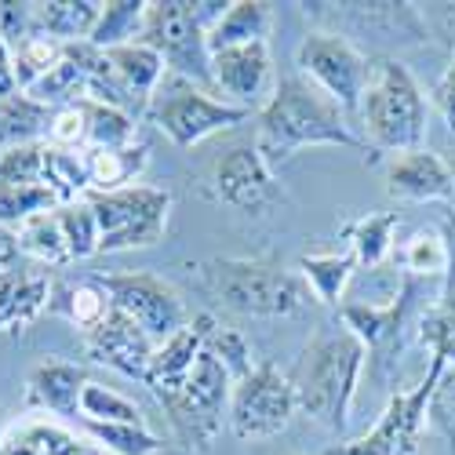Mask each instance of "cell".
Instances as JSON below:
<instances>
[{
	"mask_svg": "<svg viewBox=\"0 0 455 455\" xmlns=\"http://www.w3.org/2000/svg\"><path fill=\"white\" fill-rule=\"evenodd\" d=\"M299 411L291 375L274 361H259L230 397V434L237 441H270L281 437Z\"/></svg>",
	"mask_w": 455,
	"mask_h": 455,
	"instance_id": "8fae6325",
	"label": "cell"
},
{
	"mask_svg": "<svg viewBox=\"0 0 455 455\" xmlns=\"http://www.w3.org/2000/svg\"><path fill=\"white\" fill-rule=\"evenodd\" d=\"M84 157V175H88V194H117V189L135 186V179L149 164L146 142H132L121 149H88Z\"/></svg>",
	"mask_w": 455,
	"mask_h": 455,
	"instance_id": "cb8c5ba5",
	"label": "cell"
},
{
	"mask_svg": "<svg viewBox=\"0 0 455 455\" xmlns=\"http://www.w3.org/2000/svg\"><path fill=\"white\" fill-rule=\"evenodd\" d=\"M0 455H106L95 441H84L52 419H22L8 430Z\"/></svg>",
	"mask_w": 455,
	"mask_h": 455,
	"instance_id": "7402d4cb",
	"label": "cell"
},
{
	"mask_svg": "<svg viewBox=\"0 0 455 455\" xmlns=\"http://www.w3.org/2000/svg\"><path fill=\"white\" fill-rule=\"evenodd\" d=\"M222 368L226 375L234 379V383H241V379L255 368V354H251V343L248 335L241 328H230V324H215V331L208 335V347H204Z\"/></svg>",
	"mask_w": 455,
	"mask_h": 455,
	"instance_id": "ab89813d",
	"label": "cell"
},
{
	"mask_svg": "<svg viewBox=\"0 0 455 455\" xmlns=\"http://www.w3.org/2000/svg\"><path fill=\"white\" fill-rule=\"evenodd\" d=\"M444 364H448V357L430 354L427 375L411 390H397L387 401L379 423L364 437L347 441V444H331L324 455H419L423 434H427V404H430V394L437 387Z\"/></svg>",
	"mask_w": 455,
	"mask_h": 455,
	"instance_id": "9c48e42d",
	"label": "cell"
},
{
	"mask_svg": "<svg viewBox=\"0 0 455 455\" xmlns=\"http://www.w3.org/2000/svg\"><path fill=\"white\" fill-rule=\"evenodd\" d=\"M52 281L41 270H0V331H26L52 310Z\"/></svg>",
	"mask_w": 455,
	"mask_h": 455,
	"instance_id": "ffe728a7",
	"label": "cell"
},
{
	"mask_svg": "<svg viewBox=\"0 0 455 455\" xmlns=\"http://www.w3.org/2000/svg\"><path fill=\"white\" fill-rule=\"evenodd\" d=\"M15 237H19V251L33 262H41V267H69L73 262L55 212H41V215L26 219L15 230Z\"/></svg>",
	"mask_w": 455,
	"mask_h": 455,
	"instance_id": "1f68e13d",
	"label": "cell"
},
{
	"mask_svg": "<svg viewBox=\"0 0 455 455\" xmlns=\"http://www.w3.org/2000/svg\"><path fill=\"white\" fill-rule=\"evenodd\" d=\"M387 194L404 204H427V201H448L455 194L451 168L434 149H408L387 161Z\"/></svg>",
	"mask_w": 455,
	"mask_h": 455,
	"instance_id": "e0dca14e",
	"label": "cell"
},
{
	"mask_svg": "<svg viewBox=\"0 0 455 455\" xmlns=\"http://www.w3.org/2000/svg\"><path fill=\"white\" fill-rule=\"evenodd\" d=\"M401 267L411 281H444L451 274V244L441 230L423 226L401 248Z\"/></svg>",
	"mask_w": 455,
	"mask_h": 455,
	"instance_id": "f546056e",
	"label": "cell"
},
{
	"mask_svg": "<svg viewBox=\"0 0 455 455\" xmlns=\"http://www.w3.org/2000/svg\"><path fill=\"white\" fill-rule=\"evenodd\" d=\"M109 310H113V302H109L106 288L99 284V277H88V281H77V284L69 281V284L52 288V310L48 314L66 317L73 328H81V335L88 328H95Z\"/></svg>",
	"mask_w": 455,
	"mask_h": 455,
	"instance_id": "f1b7e54d",
	"label": "cell"
},
{
	"mask_svg": "<svg viewBox=\"0 0 455 455\" xmlns=\"http://www.w3.org/2000/svg\"><path fill=\"white\" fill-rule=\"evenodd\" d=\"M99 219V255L154 248L168 234L172 194L161 186H128L117 194H88Z\"/></svg>",
	"mask_w": 455,
	"mask_h": 455,
	"instance_id": "ba28073f",
	"label": "cell"
},
{
	"mask_svg": "<svg viewBox=\"0 0 455 455\" xmlns=\"http://www.w3.org/2000/svg\"><path fill=\"white\" fill-rule=\"evenodd\" d=\"M92 383L88 371L73 361H41L26 375V408L48 411L59 419H81V394Z\"/></svg>",
	"mask_w": 455,
	"mask_h": 455,
	"instance_id": "ac0fdd59",
	"label": "cell"
},
{
	"mask_svg": "<svg viewBox=\"0 0 455 455\" xmlns=\"http://www.w3.org/2000/svg\"><path fill=\"white\" fill-rule=\"evenodd\" d=\"M248 117H251V109L222 102L212 92L189 84L182 77H172V73H164V81L146 113V121L179 149H194L197 142H204L226 128L244 124Z\"/></svg>",
	"mask_w": 455,
	"mask_h": 455,
	"instance_id": "52a82bcc",
	"label": "cell"
},
{
	"mask_svg": "<svg viewBox=\"0 0 455 455\" xmlns=\"http://www.w3.org/2000/svg\"><path fill=\"white\" fill-rule=\"evenodd\" d=\"M295 66L307 73L310 84L324 92L347 117H357L364 88H368V73L371 59L347 36H339L331 29H314L302 36V44L295 48Z\"/></svg>",
	"mask_w": 455,
	"mask_h": 455,
	"instance_id": "30bf717a",
	"label": "cell"
},
{
	"mask_svg": "<svg viewBox=\"0 0 455 455\" xmlns=\"http://www.w3.org/2000/svg\"><path fill=\"white\" fill-rule=\"evenodd\" d=\"M255 146L270 168L291 161L299 149H310V146H343V149L361 154L364 161L379 157L361 139V132H354L347 113L324 92H317L310 81H299V77L281 81L274 99L259 109Z\"/></svg>",
	"mask_w": 455,
	"mask_h": 455,
	"instance_id": "6da1fadb",
	"label": "cell"
},
{
	"mask_svg": "<svg viewBox=\"0 0 455 455\" xmlns=\"http://www.w3.org/2000/svg\"><path fill=\"white\" fill-rule=\"evenodd\" d=\"M81 423L146 427V415H142V408L132 397H124V394L109 390V387H102V383H95V379H92V383L84 387V394H81Z\"/></svg>",
	"mask_w": 455,
	"mask_h": 455,
	"instance_id": "836d02e7",
	"label": "cell"
},
{
	"mask_svg": "<svg viewBox=\"0 0 455 455\" xmlns=\"http://www.w3.org/2000/svg\"><path fill=\"white\" fill-rule=\"evenodd\" d=\"M48 142L59 146V149H69V154H84V149H88V117H84V102H73V106L55 109Z\"/></svg>",
	"mask_w": 455,
	"mask_h": 455,
	"instance_id": "7bdbcfd3",
	"label": "cell"
},
{
	"mask_svg": "<svg viewBox=\"0 0 455 455\" xmlns=\"http://www.w3.org/2000/svg\"><path fill=\"white\" fill-rule=\"evenodd\" d=\"M189 270L215 302L241 317H299L317 302L302 274L274 259H204Z\"/></svg>",
	"mask_w": 455,
	"mask_h": 455,
	"instance_id": "3957f363",
	"label": "cell"
},
{
	"mask_svg": "<svg viewBox=\"0 0 455 455\" xmlns=\"http://www.w3.org/2000/svg\"><path fill=\"white\" fill-rule=\"evenodd\" d=\"M401 226V215L397 212H375V215H357L350 222H343V241H347V251L357 259V267H383L394 251V234Z\"/></svg>",
	"mask_w": 455,
	"mask_h": 455,
	"instance_id": "484cf974",
	"label": "cell"
},
{
	"mask_svg": "<svg viewBox=\"0 0 455 455\" xmlns=\"http://www.w3.org/2000/svg\"><path fill=\"white\" fill-rule=\"evenodd\" d=\"M55 219L62 226V237H66V248H69V259L73 262H84V259L99 255V219H95L88 197L59 204L55 208Z\"/></svg>",
	"mask_w": 455,
	"mask_h": 455,
	"instance_id": "d590c367",
	"label": "cell"
},
{
	"mask_svg": "<svg viewBox=\"0 0 455 455\" xmlns=\"http://www.w3.org/2000/svg\"><path fill=\"white\" fill-rule=\"evenodd\" d=\"M62 55H66V44L55 41V36H44V33L29 36L22 48H15V52H12V62H15L19 92H29L41 77H48V73L62 62Z\"/></svg>",
	"mask_w": 455,
	"mask_h": 455,
	"instance_id": "8d00e7d4",
	"label": "cell"
},
{
	"mask_svg": "<svg viewBox=\"0 0 455 455\" xmlns=\"http://www.w3.org/2000/svg\"><path fill=\"white\" fill-rule=\"evenodd\" d=\"M99 284L106 288L113 310L128 314L154 343H164L168 335H175L189 321L182 295L157 274H102Z\"/></svg>",
	"mask_w": 455,
	"mask_h": 455,
	"instance_id": "4fadbf2b",
	"label": "cell"
},
{
	"mask_svg": "<svg viewBox=\"0 0 455 455\" xmlns=\"http://www.w3.org/2000/svg\"><path fill=\"white\" fill-rule=\"evenodd\" d=\"M430 109L419 81L411 69L394 55H375L368 88L357 109V128L361 139L375 154H408V149L427 146V124Z\"/></svg>",
	"mask_w": 455,
	"mask_h": 455,
	"instance_id": "277c9868",
	"label": "cell"
},
{
	"mask_svg": "<svg viewBox=\"0 0 455 455\" xmlns=\"http://www.w3.org/2000/svg\"><path fill=\"white\" fill-rule=\"evenodd\" d=\"M84 117H88V149H121L139 142V121L121 109L84 99Z\"/></svg>",
	"mask_w": 455,
	"mask_h": 455,
	"instance_id": "d6a6232c",
	"label": "cell"
},
{
	"mask_svg": "<svg viewBox=\"0 0 455 455\" xmlns=\"http://www.w3.org/2000/svg\"><path fill=\"white\" fill-rule=\"evenodd\" d=\"M52 117H55V109L41 106L26 92L0 99V154L15 146H29V142H48Z\"/></svg>",
	"mask_w": 455,
	"mask_h": 455,
	"instance_id": "83f0119b",
	"label": "cell"
},
{
	"mask_svg": "<svg viewBox=\"0 0 455 455\" xmlns=\"http://www.w3.org/2000/svg\"><path fill=\"white\" fill-rule=\"evenodd\" d=\"M226 8H230V0H154L146 8L139 41L161 55L172 77H182L215 95L208 29L222 19Z\"/></svg>",
	"mask_w": 455,
	"mask_h": 455,
	"instance_id": "5b68a950",
	"label": "cell"
},
{
	"mask_svg": "<svg viewBox=\"0 0 455 455\" xmlns=\"http://www.w3.org/2000/svg\"><path fill=\"white\" fill-rule=\"evenodd\" d=\"M59 197L44 186H0V226L19 230V226L41 212H55Z\"/></svg>",
	"mask_w": 455,
	"mask_h": 455,
	"instance_id": "74e56055",
	"label": "cell"
},
{
	"mask_svg": "<svg viewBox=\"0 0 455 455\" xmlns=\"http://www.w3.org/2000/svg\"><path fill=\"white\" fill-rule=\"evenodd\" d=\"M419 343L430 354H441V357L455 361V284L441 295V302L434 310L423 314V321H419Z\"/></svg>",
	"mask_w": 455,
	"mask_h": 455,
	"instance_id": "60d3db41",
	"label": "cell"
},
{
	"mask_svg": "<svg viewBox=\"0 0 455 455\" xmlns=\"http://www.w3.org/2000/svg\"><path fill=\"white\" fill-rule=\"evenodd\" d=\"M84 343V354L95 361V364H106L113 371H121L128 379H146V368H149V357H154L157 343L149 339L128 314L121 310H109L95 328H88L81 335Z\"/></svg>",
	"mask_w": 455,
	"mask_h": 455,
	"instance_id": "2e32d148",
	"label": "cell"
},
{
	"mask_svg": "<svg viewBox=\"0 0 455 455\" xmlns=\"http://www.w3.org/2000/svg\"><path fill=\"white\" fill-rule=\"evenodd\" d=\"M448 168H451V182H455V154L448 157ZM451 208H455V194H451Z\"/></svg>",
	"mask_w": 455,
	"mask_h": 455,
	"instance_id": "f907efd6",
	"label": "cell"
},
{
	"mask_svg": "<svg viewBox=\"0 0 455 455\" xmlns=\"http://www.w3.org/2000/svg\"><path fill=\"white\" fill-rule=\"evenodd\" d=\"M44 172H48V142H29L0 154V186H44Z\"/></svg>",
	"mask_w": 455,
	"mask_h": 455,
	"instance_id": "f35d334b",
	"label": "cell"
},
{
	"mask_svg": "<svg viewBox=\"0 0 455 455\" xmlns=\"http://www.w3.org/2000/svg\"><path fill=\"white\" fill-rule=\"evenodd\" d=\"M146 8H149V0H106L88 41L99 52L135 44L142 36V26H146Z\"/></svg>",
	"mask_w": 455,
	"mask_h": 455,
	"instance_id": "4dcf8cb0",
	"label": "cell"
},
{
	"mask_svg": "<svg viewBox=\"0 0 455 455\" xmlns=\"http://www.w3.org/2000/svg\"><path fill=\"white\" fill-rule=\"evenodd\" d=\"M274 4L267 0H230L222 19L208 29V52H226L241 44H270Z\"/></svg>",
	"mask_w": 455,
	"mask_h": 455,
	"instance_id": "603a6c76",
	"label": "cell"
},
{
	"mask_svg": "<svg viewBox=\"0 0 455 455\" xmlns=\"http://www.w3.org/2000/svg\"><path fill=\"white\" fill-rule=\"evenodd\" d=\"M411 302H415V284L408 281L401 288V295H394L390 302H383V307H371V302H343V307H339V321L361 339L368 347V354L387 350V347H394V339L408 324Z\"/></svg>",
	"mask_w": 455,
	"mask_h": 455,
	"instance_id": "44dd1931",
	"label": "cell"
},
{
	"mask_svg": "<svg viewBox=\"0 0 455 455\" xmlns=\"http://www.w3.org/2000/svg\"><path fill=\"white\" fill-rule=\"evenodd\" d=\"M8 430H12V427H8V419H4V411H0V444H4V437H8Z\"/></svg>",
	"mask_w": 455,
	"mask_h": 455,
	"instance_id": "681fc988",
	"label": "cell"
},
{
	"mask_svg": "<svg viewBox=\"0 0 455 455\" xmlns=\"http://www.w3.org/2000/svg\"><path fill=\"white\" fill-rule=\"evenodd\" d=\"M295 270L302 274V281L310 284V291H314V299L321 302V307L339 310L343 307L347 284L357 270V259L350 251H314V255H302Z\"/></svg>",
	"mask_w": 455,
	"mask_h": 455,
	"instance_id": "4316f807",
	"label": "cell"
},
{
	"mask_svg": "<svg viewBox=\"0 0 455 455\" xmlns=\"http://www.w3.org/2000/svg\"><path fill=\"white\" fill-rule=\"evenodd\" d=\"M29 36H36L33 0H0V41L15 52Z\"/></svg>",
	"mask_w": 455,
	"mask_h": 455,
	"instance_id": "ee69618b",
	"label": "cell"
},
{
	"mask_svg": "<svg viewBox=\"0 0 455 455\" xmlns=\"http://www.w3.org/2000/svg\"><path fill=\"white\" fill-rule=\"evenodd\" d=\"M215 314H194L175 335H168L164 343H157L154 357H149V368H146V379L142 387H149V394L161 390V387H175L182 379L194 371L197 357L204 354L208 347V335L215 331Z\"/></svg>",
	"mask_w": 455,
	"mask_h": 455,
	"instance_id": "d6986e66",
	"label": "cell"
},
{
	"mask_svg": "<svg viewBox=\"0 0 455 455\" xmlns=\"http://www.w3.org/2000/svg\"><path fill=\"white\" fill-rule=\"evenodd\" d=\"M302 8L317 22H331V33L347 36V41L350 33L397 48L434 41L419 4H394V0H387V4H302Z\"/></svg>",
	"mask_w": 455,
	"mask_h": 455,
	"instance_id": "5bb4252c",
	"label": "cell"
},
{
	"mask_svg": "<svg viewBox=\"0 0 455 455\" xmlns=\"http://www.w3.org/2000/svg\"><path fill=\"white\" fill-rule=\"evenodd\" d=\"M19 95V81H15V62H12V48L0 41V99Z\"/></svg>",
	"mask_w": 455,
	"mask_h": 455,
	"instance_id": "7dc6e473",
	"label": "cell"
},
{
	"mask_svg": "<svg viewBox=\"0 0 455 455\" xmlns=\"http://www.w3.org/2000/svg\"><path fill=\"white\" fill-rule=\"evenodd\" d=\"M427 430L437 434L448 451L455 455V361L444 364L437 387L430 394V404H427Z\"/></svg>",
	"mask_w": 455,
	"mask_h": 455,
	"instance_id": "b9f144b4",
	"label": "cell"
},
{
	"mask_svg": "<svg viewBox=\"0 0 455 455\" xmlns=\"http://www.w3.org/2000/svg\"><path fill=\"white\" fill-rule=\"evenodd\" d=\"M368 361V347L343 324V321H324L302 347L295 368H291V387L299 411L310 423L343 434L350 423V408L361 387V371Z\"/></svg>",
	"mask_w": 455,
	"mask_h": 455,
	"instance_id": "7a4b0ae2",
	"label": "cell"
},
{
	"mask_svg": "<svg viewBox=\"0 0 455 455\" xmlns=\"http://www.w3.org/2000/svg\"><path fill=\"white\" fill-rule=\"evenodd\" d=\"M164 419L172 427L175 444L186 455L208 451L222 430H230V397H234V379L226 368L204 350L182 383L154 390Z\"/></svg>",
	"mask_w": 455,
	"mask_h": 455,
	"instance_id": "8992f818",
	"label": "cell"
},
{
	"mask_svg": "<svg viewBox=\"0 0 455 455\" xmlns=\"http://www.w3.org/2000/svg\"><path fill=\"white\" fill-rule=\"evenodd\" d=\"M19 259H22V251H19V237H15V230L0 226V270L19 267Z\"/></svg>",
	"mask_w": 455,
	"mask_h": 455,
	"instance_id": "c3c4849f",
	"label": "cell"
},
{
	"mask_svg": "<svg viewBox=\"0 0 455 455\" xmlns=\"http://www.w3.org/2000/svg\"><path fill=\"white\" fill-rule=\"evenodd\" d=\"M434 102H437V109H441V117H444L448 132L455 135V55L448 59V66H444V73H441V81L434 84Z\"/></svg>",
	"mask_w": 455,
	"mask_h": 455,
	"instance_id": "bcb514c9",
	"label": "cell"
},
{
	"mask_svg": "<svg viewBox=\"0 0 455 455\" xmlns=\"http://www.w3.org/2000/svg\"><path fill=\"white\" fill-rule=\"evenodd\" d=\"M99 15H102V0H33L36 33L55 36L62 44L88 41Z\"/></svg>",
	"mask_w": 455,
	"mask_h": 455,
	"instance_id": "d4e9b609",
	"label": "cell"
},
{
	"mask_svg": "<svg viewBox=\"0 0 455 455\" xmlns=\"http://www.w3.org/2000/svg\"><path fill=\"white\" fill-rule=\"evenodd\" d=\"M88 441H95L106 455H161L164 441L149 427H128V423H84Z\"/></svg>",
	"mask_w": 455,
	"mask_h": 455,
	"instance_id": "e575fe53",
	"label": "cell"
},
{
	"mask_svg": "<svg viewBox=\"0 0 455 455\" xmlns=\"http://www.w3.org/2000/svg\"><path fill=\"white\" fill-rule=\"evenodd\" d=\"M277 73L270 44H241L212 55V88L222 102L259 113L277 92Z\"/></svg>",
	"mask_w": 455,
	"mask_h": 455,
	"instance_id": "9a60e30c",
	"label": "cell"
},
{
	"mask_svg": "<svg viewBox=\"0 0 455 455\" xmlns=\"http://www.w3.org/2000/svg\"><path fill=\"white\" fill-rule=\"evenodd\" d=\"M423 8V19L430 26V36L444 41L455 55V4H419Z\"/></svg>",
	"mask_w": 455,
	"mask_h": 455,
	"instance_id": "f6af8a7d",
	"label": "cell"
},
{
	"mask_svg": "<svg viewBox=\"0 0 455 455\" xmlns=\"http://www.w3.org/2000/svg\"><path fill=\"white\" fill-rule=\"evenodd\" d=\"M208 197L241 215H270L284 201V189L274 179V168L267 164V157L259 154V146L237 142L212 164Z\"/></svg>",
	"mask_w": 455,
	"mask_h": 455,
	"instance_id": "7c38bea8",
	"label": "cell"
}]
</instances>
